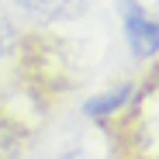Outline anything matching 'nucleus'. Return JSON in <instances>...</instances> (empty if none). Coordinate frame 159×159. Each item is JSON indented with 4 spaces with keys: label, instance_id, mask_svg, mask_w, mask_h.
<instances>
[{
    "label": "nucleus",
    "instance_id": "f257e3e1",
    "mask_svg": "<svg viewBox=\"0 0 159 159\" xmlns=\"http://www.w3.org/2000/svg\"><path fill=\"white\" fill-rule=\"evenodd\" d=\"M125 31H128V42L131 48H135V56H156V24L131 4V0H125Z\"/></svg>",
    "mask_w": 159,
    "mask_h": 159
},
{
    "label": "nucleus",
    "instance_id": "f03ea898",
    "mask_svg": "<svg viewBox=\"0 0 159 159\" xmlns=\"http://www.w3.org/2000/svg\"><path fill=\"white\" fill-rule=\"evenodd\" d=\"M24 14H31L38 21H66L83 11V0H11Z\"/></svg>",
    "mask_w": 159,
    "mask_h": 159
},
{
    "label": "nucleus",
    "instance_id": "7ed1b4c3",
    "mask_svg": "<svg viewBox=\"0 0 159 159\" xmlns=\"http://www.w3.org/2000/svg\"><path fill=\"white\" fill-rule=\"evenodd\" d=\"M125 100H128V87H121V90H114V93H107V97H100V100H90V104H87V111H90L93 118H107L111 111L121 107Z\"/></svg>",
    "mask_w": 159,
    "mask_h": 159
},
{
    "label": "nucleus",
    "instance_id": "20e7f679",
    "mask_svg": "<svg viewBox=\"0 0 159 159\" xmlns=\"http://www.w3.org/2000/svg\"><path fill=\"white\" fill-rule=\"evenodd\" d=\"M11 45H14V28H11V21L0 14V59L11 52Z\"/></svg>",
    "mask_w": 159,
    "mask_h": 159
}]
</instances>
